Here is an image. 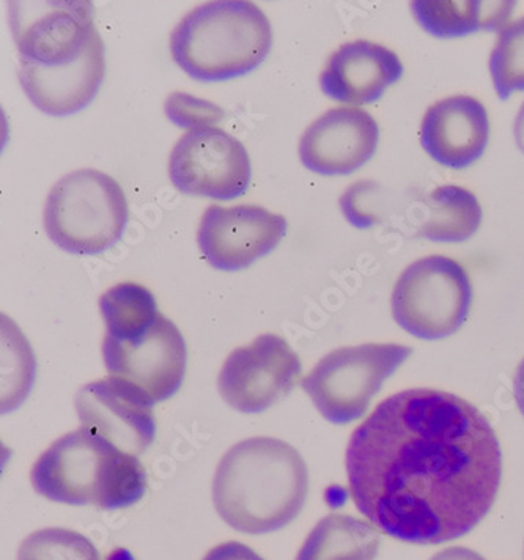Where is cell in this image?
<instances>
[{
	"instance_id": "cell-1",
	"label": "cell",
	"mask_w": 524,
	"mask_h": 560,
	"mask_svg": "<svg viewBox=\"0 0 524 560\" xmlns=\"http://www.w3.org/2000/svg\"><path fill=\"white\" fill-rule=\"evenodd\" d=\"M359 512L405 544L471 533L497 501L501 446L490 420L455 394L401 390L376 407L347 447Z\"/></svg>"
},
{
	"instance_id": "cell-2",
	"label": "cell",
	"mask_w": 524,
	"mask_h": 560,
	"mask_svg": "<svg viewBox=\"0 0 524 560\" xmlns=\"http://www.w3.org/2000/svg\"><path fill=\"white\" fill-rule=\"evenodd\" d=\"M308 491L306 462L276 438H251L219 462L213 501L224 523L238 533L265 535L293 522Z\"/></svg>"
},
{
	"instance_id": "cell-3",
	"label": "cell",
	"mask_w": 524,
	"mask_h": 560,
	"mask_svg": "<svg viewBox=\"0 0 524 560\" xmlns=\"http://www.w3.org/2000/svg\"><path fill=\"white\" fill-rule=\"evenodd\" d=\"M39 497L70 505L120 510L147 493V474L135 455L81 427L39 455L31 472Z\"/></svg>"
},
{
	"instance_id": "cell-4",
	"label": "cell",
	"mask_w": 524,
	"mask_h": 560,
	"mask_svg": "<svg viewBox=\"0 0 524 560\" xmlns=\"http://www.w3.org/2000/svg\"><path fill=\"white\" fill-rule=\"evenodd\" d=\"M271 43V24L256 3L221 0L203 3L179 21L171 52L189 77L219 82L256 70Z\"/></svg>"
},
{
	"instance_id": "cell-5",
	"label": "cell",
	"mask_w": 524,
	"mask_h": 560,
	"mask_svg": "<svg viewBox=\"0 0 524 560\" xmlns=\"http://www.w3.org/2000/svg\"><path fill=\"white\" fill-rule=\"evenodd\" d=\"M129 218L116 179L93 168L74 171L54 185L45 205V230L67 253L96 255L120 242Z\"/></svg>"
},
{
	"instance_id": "cell-6",
	"label": "cell",
	"mask_w": 524,
	"mask_h": 560,
	"mask_svg": "<svg viewBox=\"0 0 524 560\" xmlns=\"http://www.w3.org/2000/svg\"><path fill=\"white\" fill-rule=\"evenodd\" d=\"M473 304L468 271L454 258L429 255L409 265L393 292V317L422 340H440L465 325Z\"/></svg>"
},
{
	"instance_id": "cell-7",
	"label": "cell",
	"mask_w": 524,
	"mask_h": 560,
	"mask_svg": "<svg viewBox=\"0 0 524 560\" xmlns=\"http://www.w3.org/2000/svg\"><path fill=\"white\" fill-rule=\"evenodd\" d=\"M411 353V348L397 343L339 348L326 354L301 386L323 418L346 425L364 416L384 382Z\"/></svg>"
},
{
	"instance_id": "cell-8",
	"label": "cell",
	"mask_w": 524,
	"mask_h": 560,
	"mask_svg": "<svg viewBox=\"0 0 524 560\" xmlns=\"http://www.w3.org/2000/svg\"><path fill=\"white\" fill-rule=\"evenodd\" d=\"M103 357L110 378L128 384L154 405L182 386L188 353L183 334L161 314L147 331L131 339L104 337Z\"/></svg>"
},
{
	"instance_id": "cell-9",
	"label": "cell",
	"mask_w": 524,
	"mask_h": 560,
	"mask_svg": "<svg viewBox=\"0 0 524 560\" xmlns=\"http://www.w3.org/2000/svg\"><path fill=\"white\" fill-rule=\"evenodd\" d=\"M168 175L175 188L189 196L233 200L249 188V154L222 129H191L172 150Z\"/></svg>"
},
{
	"instance_id": "cell-10",
	"label": "cell",
	"mask_w": 524,
	"mask_h": 560,
	"mask_svg": "<svg viewBox=\"0 0 524 560\" xmlns=\"http://www.w3.org/2000/svg\"><path fill=\"white\" fill-rule=\"evenodd\" d=\"M301 370L300 358L286 339L264 334L228 358L219 373V393L236 411L254 415L292 393Z\"/></svg>"
},
{
	"instance_id": "cell-11",
	"label": "cell",
	"mask_w": 524,
	"mask_h": 560,
	"mask_svg": "<svg viewBox=\"0 0 524 560\" xmlns=\"http://www.w3.org/2000/svg\"><path fill=\"white\" fill-rule=\"evenodd\" d=\"M92 2H10V27L20 59L59 65L77 59L98 35Z\"/></svg>"
},
{
	"instance_id": "cell-12",
	"label": "cell",
	"mask_w": 524,
	"mask_h": 560,
	"mask_svg": "<svg viewBox=\"0 0 524 560\" xmlns=\"http://www.w3.org/2000/svg\"><path fill=\"white\" fill-rule=\"evenodd\" d=\"M287 232V219L258 205H210L197 232L200 253L211 267L240 271L271 253Z\"/></svg>"
},
{
	"instance_id": "cell-13",
	"label": "cell",
	"mask_w": 524,
	"mask_h": 560,
	"mask_svg": "<svg viewBox=\"0 0 524 560\" xmlns=\"http://www.w3.org/2000/svg\"><path fill=\"white\" fill-rule=\"evenodd\" d=\"M82 425L129 455L149 448L156 434L153 405L138 390L116 378L85 384L77 395Z\"/></svg>"
},
{
	"instance_id": "cell-14",
	"label": "cell",
	"mask_w": 524,
	"mask_h": 560,
	"mask_svg": "<svg viewBox=\"0 0 524 560\" xmlns=\"http://www.w3.org/2000/svg\"><path fill=\"white\" fill-rule=\"evenodd\" d=\"M380 128L361 107H334L318 117L300 140L301 163L321 175L353 174L379 149Z\"/></svg>"
},
{
	"instance_id": "cell-15",
	"label": "cell",
	"mask_w": 524,
	"mask_h": 560,
	"mask_svg": "<svg viewBox=\"0 0 524 560\" xmlns=\"http://www.w3.org/2000/svg\"><path fill=\"white\" fill-rule=\"evenodd\" d=\"M106 73L104 43L100 34L84 52L70 62L38 65L20 59V82L35 107L65 117L88 107Z\"/></svg>"
},
{
	"instance_id": "cell-16",
	"label": "cell",
	"mask_w": 524,
	"mask_h": 560,
	"mask_svg": "<svg viewBox=\"0 0 524 560\" xmlns=\"http://www.w3.org/2000/svg\"><path fill=\"white\" fill-rule=\"evenodd\" d=\"M490 120L486 106L468 95H454L429 107L421 124L422 149L441 166L462 171L486 153Z\"/></svg>"
},
{
	"instance_id": "cell-17",
	"label": "cell",
	"mask_w": 524,
	"mask_h": 560,
	"mask_svg": "<svg viewBox=\"0 0 524 560\" xmlns=\"http://www.w3.org/2000/svg\"><path fill=\"white\" fill-rule=\"evenodd\" d=\"M404 77L396 52L368 39L346 43L329 57L321 77L322 92L334 102L361 106L379 102Z\"/></svg>"
},
{
	"instance_id": "cell-18",
	"label": "cell",
	"mask_w": 524,
	"mask_h": 560,
	"mask_svg": "<svg viewBox=\"0 0 524 560\" xmlns=\"http://www.w3.org/2000/svg\"><path fill=\"white\" fill-rule=\"evenodd\" d=\"M513 2L482 0H416L411 12L423 31L438 38L465 37L477 31H502Z\"/></svg>"
},
{
	"instance_id": "cell-19",
	"label": "cell",
	"mask_w": 524,
	"mask_h": 560,
	"mask_svg": "<svg viewBox=\"0 0 524 560\" xmlns=\"http://www.w3.org/2000/svg\"><path fill=\"white\" fill-rule=\"evenodd\" d=\"M382 538L372 524L331 513L307 535L296 560H375Z\"/></svg>"
},
{
	"instance_id": "cell-20",
	"label": "cell",
	"mask_w": 524,
	"mask_h": 560,
	"mask_svg": "<svg viewBox=\"0 0 524 560\" xmlns=\"http://www.w3.org/2000/svg\"><path fill=\"white\" fill-rule=\"evenodd\" d=\"M427 219L419 233L435 243H462L482 224V207L468 189L438 186L426 199Z\"/></svg>"
},
{
	"instance_id": "cell-21",
	"label": "cell",
	"mask_w": 524,
	"mask_h": 560,
	"mask_svg": "<svg viewBox=\"0 0 524 560\" xmlns=\"http://www.w3.org/2000/svg\"><path fill=\"white\" fill-rule=\"evenodd\" d=\"M106 337L127 340L150 328L161 312L153 293L135 282L117 283L100 298Z\"/></svg>"
},
{
	"instance_id": "cell-22",
	"label": "cell",
	"mask_w": 524,
	"mask_h": 560,
	"mask_svg": "<svg viewBox=\"0 0 524 560\" xmlns=\"http://www.w3.org/2000/svg\"><path fill=\"white\" fill-rule=\"evenodd\" d=\"M488 68L499 98L524 92V18L499 31Z\"/></svg>"
},
{
	"instance_id": "cell-23",
	"label": "cell",
	"mask_w": 524,
	"mask_h": 560,
	"mask_svg": "<svg viewBox=\"0 0 524 560\" xmlns=\"http://www.w3.org/2000/svg\"><path fill=\"white\" fill-rule=\"evenodd\" d=\"M18 560H102L98 549L85 535L63 527H48L28 535L21 544Z\"/></svg>"
},
{
	"instance_id": "cell-24",
	"label": "cell",
	"mask_w": 524,
	"mask_h": 560,
	"mask_svg": "<svg viewBox=\"0 0 524 560\" xmlns=\"http://www.w3.org/2000/svg\"><path fill=\"white\" fill-rule=\"evenodd\" d=\"M167 117L182 128L213 127L224 117V110L214 103L194 98L188 93H174L166 103Z\"/></svg>"
},
{
	"instance_id": "cell-25",
	"label": "cell",
	"mask_w": 524,
	"mask_h": 560,
	"mask_svg": "<svg viewBox=\"0 0 524 560\" xmlns=\"http://www.w3.org/2000/svg\"><path fill=\"white\" fill-rule=\"evenodd\" d=\"M203 560H265L254 549L240 541L218 545L205 555Z\"/></svg>"
},
{
	"instance_id": "cell-26",
	"label": "cell",
	"mask_w": 524,
	"mask_h": 560,
	"mask_svg": "<svg viewBox=\"0 0 524 560\" xmlns=\"http://www.w3.org/2000/svg\"><path fill=\"white\" fill-rule=\"evenodd\" d=\"M430 560H486V558H482L479 552L473 551V549L454 547L443 549Z\"/></svg>"
},
{
	"instance_id": "cell-27",
	"label": "cell",
	"mask_w": 524,
	"mask_h": 560,
	"mask_svg": "<svg viewBox=\"0 0 524 560\" xmlns=\"http://www.w3.org/2000/svg\"><path fill=\"white\" fill-rule=\"evenodd\" d=\"M513 387H515L516 405H519L520 411L524 416V359L520 362L519 369H516Z\"/></svg>"
},
{
	"instance_id": "cell-28",
	"label": "cell",
	"mask_w": 524,
	"mask_h": 560,
	"mask_svg": "<svg viewBox=\"0 0 524 560\" xmlns=\"http://www.w3.org/2000/svg\"><path fill=\"white\" fill-rule=\"evenodd\" d=\"M513 136H515L516 147L524 153V103L520 107L519 114H516Z\"/></svg>"
}]
</instances>
